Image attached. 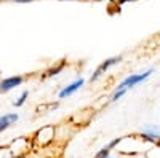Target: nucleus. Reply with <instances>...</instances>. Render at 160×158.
Segmentation results:
<instances>
[{"instance_id":"nucleus-1","label":"nucleus","mask_w":160,"mask_h":158,"mask_svg":"<svg viewBox=\"0 0 160 158\" xmlns=\"http://www.w3.org/2000/svg\"><path fill=\"white\" fill-rule=\"evenodd\" d=\"M152 72H154V70L149 69V70H144V72H141V74H131V75H128L127 78H123V80L117 85V88H115V91H114L111 101H112V102L118 101L120 98L125 96L128 91L133 89L136 85H139V83L144 82V80H148V78L152 75Z\"/></svg>"},{"instance_id":"nucleus-2","label":"nucleus","mask_w":160,"mask_h":158,"mask_svg":"<svg viewBox=\"0 0 160 158\" xmlns=\"http://www.w3.org/2000/svg\"><path fill=\"white\" fill-rule=\"evenodd\" d=\"M122 61V56H114V58H109V59H106V61H102L98 67H96V70L91 74V77H90V82H96L99 77H102L106 72H108L112 65H115L117 62H120Z\"/></svg>"},{"instance_id":"nucleus-3","label":"nucleus","mask_w":160,"mask_h":158,"mask_svg":"<svg viewBox=\"0 0 160 158\" xmlns=\"http://www.w3.org/2000/svg\"><path fill=\"white\" fill-rule=\"evenodd\" d=\"M85 85V78H77V80H74L72 83H69L68 86H64L61 91H59V94H58V98L59 99H64V98H69V96H72L75 91H78L80 88H82Z\"/></svg>"},{"instance_id":"nucleus-4","label":"nucleus","mask_w":160,"mask_h":158,"mask_svg":"<svg viewBox=\"0 0 160 158\" xmlns=\"http://www.w3.org/2000/svg\"><path fill=\"white\" fill-rule=\"evenodd\" d=\"M24 82V77L22 75H13V77H8V78H3L0 82V91L2 93H7V91L16 88V86H21V83Z\"/></svg>"},{"instance_id":"nucleus-5","label":"nucleus","mask_w":160,"mask_h":158,"mask_svg":"<svg viewBox=\"0 0 160 158\" xmlns=\"http://www.w3.org/2000/svg\"><path fill=\"white\" fill-rule=\"evenodd\" d=\"M146 141H151V142H160V128L157 126H148L142 134H141Z\"/></svg>"},{"instance_id":"nucleus-6","label":"nucleus","mask_w":160,"mask_h":158,"mask_svg":"<svg viewBox=\"0 0 160 158\" xmlns=\"http://www.w3.org/2000/svg\"><path fill=\"white\" fill-rule=\"evenodd\" d=\"M18 118H19L18 113H7V115H2V117H0V133H2V131H5V129H8L13 123H16Z\"/></svg>"},{"instance_id":"nucleus-7","label":"nucleus","mask_w":160,"mask_h":158,"mask_svg":"<svg viewBox=\"0 0 160 158\" xmlns=\"http://www.w3.org/2000/svg\"><path fill=\"white\" fill-rule=\"evenodd\" d=\"M120 141H122V137H117V139L111 141L108 146H104V147L95 155V158H109V156H111V150L117 146V144H120Z\"/></svg>"},{"instance_id":"nucleus-8","label":"nucleus","mask_w":160,"mask_h":158,"mask_svg":"<svg viewBox=\"0 0 160 158\" xmlns=\"http://www.w3.org/2000/svg\"><path fill=\"white\" fill-rule=\"evenodd\" d=\"M28 96H29V91L24 89L22 93H21V96L18 98V101H15V105H16V107H21V105L26 102V99H28Z\"/></svg>"},{"instance_id":"nucleus-9","label":"nucleus","mask_w":160,"mask_h":158,"mask_svg":"<svg viewBox=\"0 0 160 158\" xmlns=\"http://www.w3.org/2000/svg\"><path fill=\"white\" fill-rule=\"evenodd\" d=\"M62 67H64V62H61V64L58 65V67H55V69L48 70V72H47V75H48V77H51V75H56L58 72H61V70H62Z\"/></svg>"},{"instance_id":"nucleus-10","label":"nucleus","mask_w":160,"mask_h":158,"mask_svg":"<svg viewBox=\"0 0 160 158\" xmlns=\"http://www.w3.org/2000/svg\"><path fill=\"white\" fill-rule=\"evenodd\" d=\"M11 2H16V3H29L32 0H11Z\"/></svg>"},{"instance_id":"nucleus-11","label":"nucleus","mask_w":160,"mask_h":158,"mask_svg":"<svg viewBox=\"0 0 160 158\" xmlns=\"http://www.w3.org/2000/svg\"><path fill=\"white\" fill-rule=\"evenodd\" d=\"M127 2H135V0H118V3H127Z\"/></svg>"},{"instance_id":"nucleus-12","label":"nucleus","mask_w":160,"mask_h":158,"mask_svg":"<svg viewBox=\"0 0 160 158\" xmlns=\"http://www.w3.org/2000/svg\"><path fill=\"white\" fill-rule=\"evenodd\" d=\"M15 158H28V156H26V155H16Z\"/></svg>"},{"instance_id":"nucleus-13","label":"nucleus","mask_w":160,"mask_h":158,"mask_svg":"<svg viewBox=\"0 0 160 158\" xmlns=\"http://www.w3.org/2000/svg\"><path fill=\"white\" fill-rule=\"evenodd\" d=\"M61 2H74V0H61Z\"/></svg>"},{"instance_id":"nucleus-14","label":"nucleus","mask_w":160,"mask_h":158,"mask_svg":"<svg viewBox=\"0 0 160 158\" xmlns=\"http://www.w3.org/2000/svg\"><path fill=\"white\" fill-rule=\"evenodd\" d=\"M109 158H118V156H112V155H111V156H109Z\"/></svg>"}]
</instances>
